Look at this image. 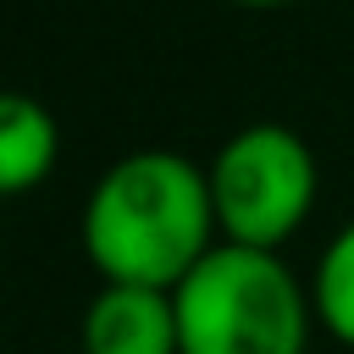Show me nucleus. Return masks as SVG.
Masks as SVG:
<instances>
[{"label":"nucleus","instance_id":"obj_1","mask_svg":"<svg viewBox=\"0 0 354 354\" xmlns=\"http://www.w3.org/2000/svg\"><path fill=\"white\" fill-rule=\"evenodd\" d=\"M221 243L210 171L171 149H133L83 199V254L100 282L177 288Z\"/></svg>","mask_w":354,"mask_h":354},{"label":"nucleus","instance_id":"obj_2","mask_svg":"<svg viewBox=\"0 0 354 354\" xmlns=\"http://www.w3.org/2000/svg\"><path fill=\"white\" fill-rule=\"evenodd\" d=\"M177 348L183 354H304L310 293L277 249L216 243L177 288Z\"/></svg>","mask_w":354,"mask_h":354},{"label":"nucleus","instance_id":"obj_3","mask_svg":"<svg viewBox=\"0 0 354 354\" xmlns=\"http://www.w3.org/2000/svg\"><path fill=\"white\" fill-rule=\"evenodd\" d=\"M205 171H210L221 243L282 249L304 227V216L315 210V183H321L315 155L282 122L238 127Z\"/></svg>","mask_w":354,"mask_h":354},{"label":"nucleus","instance_id":"obj_4","mask_svg":"<svg viewBox=\"0 0 354 354\" xmlns=\"http://www.w3.org/2000/svg\"><path fill=\"white\" fill-rule=\"evenodd\" d=\"M83 354H183L171 288L100 282L83 310Z\"/></svg>","mask_w":354,"mask_h":354},{"label":"nucleus","instance_id":"obj_5","mask_svg":"<svg viewBox=\"0 0 354 354\" xmlns=\"http://www.w3.org/2000/svg\"><path fill=\"white\" fill-rule=\"evenodd\" d=\"M61 155V127L44 100L22 88H0V199L39 188L55 171Z\"/></svg>","mask_w":354,"mask_h":354},{"label":"nucleus","instance_id":"obj_6","mask_svg":"<svg viewBox=\"0 0 354 354\" xmlns=\"http://www.w3.org/2000/svg\"><path fill=\"white\" fill-rule=\"evenodd\" d=\"M310 304H315V321L343 348H354V221L326 238L315 277H310Z\"/></svg>","mask_w":354,"mask_h":354},{"label":"nucleus","instance_id":"obj_7","mask_svg":"<svg viewBox=\"0 0 354 354\" xmlns=\"http://www.w3.org/2000/svg\"><path fill=\"white\" fill-rule=\"evenodd\" d=\"M232 6H249V11H277V6H293V0H232Z\"/></svg>","mask_w":354,"mask_h":354}]
</instances>
